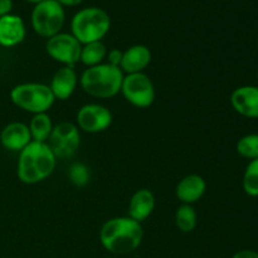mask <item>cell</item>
Instances as JSON below:
<instances>
[{
  "label": "cell",
  "mask_w": 258,
  "mask_h": 258,
  "mask_svg": "<svg viewBox=\"0 0 258 258\" xmlns=\"http://www.w3.org/2000/svg\"><path fill=\"white\" fill-rule=\"evenodd\" d=\"M143 226L130 217H117L106 222L100 231V241L111 253L126 254L143 242Z\"/></svg>",
  "instance_id": "6da1fadb"
},
{
  "label": "cell",
  "mask_w": 258,
  "mask_h": 258,
  "mask_svg": "<svg viewBox=\"0 0 258 258\" xmlns=\"http://www.w3.org/2000/svg\"><path fill=\"white\" fill-rule=\"evenodd\" d=\"M57 158L47 143L32 141L19 153L18 178L24 184L45 180L54 171Z\"/></svg>",
  "instance_id": "7a4b0ae2"
},
{
  "label": "cell",
  "mask_w": 258,
  "mask_h": 258,
  "mask_svg": "<svg viewBox=\"0 0 258 258\" xmlns=\"http://www.w3.org/2000/svg\"><path fill=\"white\" fill-rule=\"evenodd\" d=\"M123 72L118 67L101 63L95 67H88L82 73L80 83L83 91L92 97L111 98L121 91Z\"/></svg>",
  "instance_id": "3957f363"
},
{
  "label": "cell",
  "mask_w": 258,
  "mask_h": 258,
  "mask_svg": "<svg viewBox=\"0 0 258 258\" xmlns=\"http://www.w3.org/2000/svg\"><path fill=\"white\" fill-rule=\"evenodd\" d=\"M110 27L111 19L108 13L97 7L80 10L71 22L72 35L81 44L101 40L107 34Z\"/></svg>",
  "instance_id": "277c9868"
},
{
  "label": "cell",
  "mask_w": 258,
  "mask_h": 258,
  "mask_svg": "<svg viewBox=\"0 0 258 258\" xmlns=\"http://www.w3.org/2000/svg\"><path fill=\"white\" fill-rule=\"evenodd\" d=\"M10 100L22 110L32 113L47 112L54 103L52 90L44 83H22L10 91Z\"/></svg>",
  "instance_id": "5b68a950"
},
{
  "label": "cell",
  "mask_w": 258,
  "mask_h": 258,
  "mask_svg": "<svg viewBox=\"0 0 258 258\" xmlns=\"http://www.w3.org/2000/svg\"><path fill=\"white\" fill-rule=\"evenodd\" d=\"M64 18V9L58 0H43L35 4L32 12L33 29L40 37L49 39L60 33Z\"/></svg>",
  "instance_id": "8992f818"
},
{
  "label": "cell",
  "mask_w": 258,
  "mask_h": 258,
  "mask_svg": "<svg viewBox=\"0 0 258 258\" xmlns=\"http://www.w3.org/2000/svg\"><path fill=\"white\" fill-rule=\"evenodd\" d=\"M120 92H122L127 102L139 108L153 105L156 96L153 81L144 72L123 76Z\"/></svg>",
  "instance_id": "52a82bcc"
},
{
  "label": "cell",
  "mask_w": 258,
  "mask_h": 258,
  "mask_svg": "<svg viewBox=\"0 0 258 258\" xmlns=\"http://www.w3.org/2000/svg\"><path fill=\"white\" fill-rule=\"evenodd\" d=\"M57 159H70L77 153L81 145V134L72 122H60L54 126L47 141Z\"/></svg>",
  "instance_id": "ba28073f"
},
{
  "label": "cell",
  "mask_w": 258,
  "mask_h": 258,
  "mask_svg": "<svg viewBox=\"0 0 258 258\" xmlns=\"http://www.w3.org/2000/svg\"><path fill=\"white\" fill-rule=\"evenodd\" d=\"M45 49L54 60L75 68L76 63L80 62L82 44L72 34L58 33L48 39Z\"/></svg>",
  "instance_id": "9c48e42d"
},
{
  "label": "cell",
  "mask_w": 258,
  "mask_h": 258,
  "mask_svg": "<svg viewBox=\"0 0 258 258\" xmlns=\"http://www.w3.org/2000/svg\"><path fill=\"white\" fill-rule=\"evenodd\" d=\"M78 127L88 134H97L107 130L112 123V113L107 107L98 103L82 106L77 113Z\"/></svg>",
  "instance_id": "30bf717a"
},
{
  "label": "cell",
  "mask_w": 258,
  "mask_h": 258,
  "mask_svg": "<svg viewBox=\"0 0 258 258\" xmlns=\"http://www.w3.org/2000/svg\"><path fill=\"white\" fill-rule=\"evenodd\" d=\"M231 105L236 112L244 117L258 118V87L242 86L231 95Z\"/></svg>",
  "instance_id": "8fae6325"
},
{
  "label": "cell",
  "mask_w": 258,
  "mask_h": 258,
  "mask_svg": "<svg viewBox=\"0 0 258 258\" xmlns=\"http://www.w3.org/2000/svg\"><path fill=\"white\" fill-rule=\"evenodd\" d=\"M29 126L23 122H10L0 134V143L7 150L22 151L28 144L32 143Z\"/></svg>",
  "instance_id": "7c38bea8"
},
{
  "label": "cell",
  "mask_w": 258,
  "mask_h": 258,
  "mask_svg": "<svg viewBox=\"0 0 258 258\" xmlns=\"http://www.w3.org/2000/svg\"><path fill=\"white\" fill-rule=\"evenodd\" d=\"M207 189V183L203 176L198 174H189L184 176L178 183L175 189V194L181 204H190L193 206L198 201H201Z\"/></svg>",
  "instance_id": "4fadbf2b"
},
{
  "label": "cell",
  "mask_w": 258,
  "mask_h": 258,
  "mask_svg": "<svg viewBox=\"0 0 258 258\" xmlns=\"http://www.w3.org/2000/svg\"><path fill=\"white\" fill-rule=\"evenodd\" d=\"M77 83L78 77L75 68L64 66L54 73L49 87L55 100L64 101L73 95L76 87H77Z\"/></svg>",
  "instance_id": "5bb4252c"
},
{
  "label": "cell",
  "mask_w": 258,
  "mask_h": 258,
  "mask_svg": "<svg viewBox=\"0 0 258 258\" xmlns=\"http://www.w3.org/2000/svg\"><path fill=\"white\" fill-rule=\"evenodd\" d=\"M151 52L146 45L135 44L122 53L120 70L126 75L140 73L150 64Z\"/></svg>",
  "instance_id": "9a60e30c"
},
{
  "label": "cell",
  "mask_w": 258,
  "mask_h": 258,
  "mask_svg": "<svg viewBox=\"0 0 258 258\" xmlns=\"http://www.w3.org/2000/svg\"><path fill=\"white\" fill-rule=\"evenodd\" d=\"M25 38V25L20 17L8 14L0 18V45L14 47Z\"/></svg>",
  "instance_id": "2e32d148"
},
{
  "label": "cell",
  "mask_w": 258,
  "mask_h": 258,
  "mask_svg": "<svg viewBox=\"0 0 258 258\" xmlns=\"http://www.w3.org/2000/svg\"><path fill=\"white\" fill-rule=\"evenodd\" d=\"M155 208V197L149 189H139L131 197L128 203V217L134 221L144 222L151 216Z\"/></svg>",
  "instance_id": "e0dca14e"
},
{
  "label": "cell",
  "mask_w": 258,
  "mask_h": 258,
  "mask_svg": "<svg viewBox=\"0 0 258 258\" xmlns=\"http://www.w3.org/2000/svg\"><path fill=\"white\" fill-rule=\"evenodd\" d=\"M54 126L52 125L49 115L47 112L35 113L29 123V131L32 140L37 143H47Z\"/></svg>",
  "instance_id": "ac0fdd59"
},
{
  "label": "cell",
  "mask_w": 258,
  "mask_h": 258,
  "mask_svg": "<svg viewBox=\"0 0 258 258\" xmlns=\"http://www.w3.org/2000/svg\"><path fill=\"white\" fill-rule=\"evenodd\" d=\"M107 48L101 40L91 42L82 45L80 60L87 67H95L101 64L107 57Z\"/></svg>",
  "instance_id": "d6986e66"
},
{
  "label": "cell",
  "mask_w": 258,
  "mask_h": 258,
  "mask_svg": "<svg viewBox=\"0 0 258 258\" xmlns=\"http://www.w3.org/2000/svg\"><path fill=\"white\" fill-rule=\"evenodd\" d=\"M198 217L193 206L190 204H181L175 212V224L179 231L184 233H190L196 229Z\"/></svg>",
  "instance_id": "ffe728a7"
},
{
  "label": "cell",
  "mask_w": 258,
  "mask_h": 258,
  "mask_svg": "<svg viewBox=\"0 0 258 258\" xmlns=\"http://www.w3.org/2000/svg\"><path fill=\"white\" fill-rule=\"evenodd\" d=\"M237 153L246 159H258V134H249L239 139L237 143Z\"/></svg>",
  "instance_id": "44dd1931"
},
{
  "label": "cell",
  "mask_w": 258,
  "mask_h": 258,
  "mask_svg": "<svg viewBox=\"0 0 258 258\" xmlns=\"http://www.w3.org/2000/svg\"><path fill=\"white\" fill-rule=\"evenodd\" d=\"M243 189L249 197H258V159L251 160L243 175Z\"/></svg>",
  "instance_id": "7402d4cb"
},
{
  "label": "cell",
  "mask_w": 258,
  "mask_h": 258,
  "mask_svg": "<svg viewBox=\"0 0 258 258\" xmlns=\"http://www.w3.org/2000/svg\"><path fill=\"white\" fill-rule=\"evenodd\" d=\"M91 173L83 163H75L68 170V179L76 186H85L90 181Z\"/></svg>",
  "instance_id": "603a6c76"
},
{
  "label": "cell",
  "mask_w": 258,
  "mask_h": 258,
  "mask_svg": "<svg viewBox=\"0 0 258 258\" xmlns=\"http://www.w3.org/2000/svg\"><path fill=\"white\" fill-rule=\"evenodd\" d=\"M122 53L121 50L118 49H111L110 52H107V60L108 64L113 66V67H118L120 68V63L121 59H122Z\"/></svg>",
  "instance_id": "cb8c5ba5"
},
{
  "label": "cell",
  "mask_w": 258,
  "mask_h": 258,
  "mask_svg": "<svg viewBox=\"0 0 258 258\" xmlns=\"http://www.w3.org/2000/svg\"><path fill=\"white\" fill-rule=\"evenodd\" d=\"M13 9V2L12 0H0V18L4 15L10 14Z\"/></svg>",
  "instance_id": "d4e9b609"
},
{
  "label": "cell",
  "mask_w": 258,
  "mask_h": 258,
  "mask_svg": "<svg viewBox=\"0 0 258 258\" xmlns=\"http://www.w3.org/2000/svg\"><path fill=\"white\" fill-rule=\"evenodd\" d=\"M233 258H258V253L252 249H242L234 254Z\"/></svg>",
  "instance_id": "484cf974"
},
{
  "label": "cell",
  "mask_w": 258,
  "mask_h": 258,
  "mask_svg": "<svg viewBox=\"0 0 258 258\" xmlns=\"http://www.w3.org/2000/svg\"><path fill=\"white\" fill-rule=\"evenodd\" d=\"M58 2H59L63 7H64V5L66 7H76V5L81 4L83 0H58Z\"/></svg>",
  "instance_id": "4316f807"
},
{
  "label": "cell",
  "mask_w": 258,
  "mask_h": 258,
  "mask_svg": "<svg viewBox=\"0 0 258 258\" xmlns=\"http://www.w3.org/2000/svg\"><path fill=\"white\" fill-rule=\"evenodd\" d=\"M28 2H32V3H35V4H38V3L43 2V0H28Z\"/></svg>",
  "instance_id": "83f0119b"
}]
</instances>
